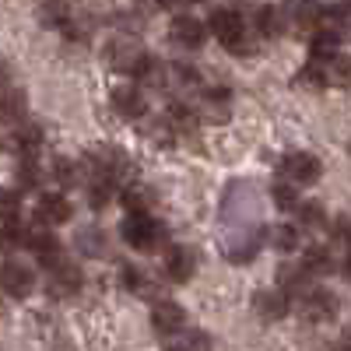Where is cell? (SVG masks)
<instances>
[{
	"mask_svg": "<svg viewBox=\"0 0 351 351\" xmlns=\"http://www.w3.org/2000/svg\"><path fill=\"white\" fill-rule=\"evenodd\" d=\"M344 278H348V281H351V253H348V256H344Z\"/></svg>",
	"mask_w": 351,
	"mask_h": 351,
	"instance_id": "obj_39",
	"label": "cell"
},
{
	"mask_svg": "<svg viewBox=\"0 0 351 351\" xmlns=\"http://www.w3.org/2000/svg\"><path fill=\"white\" fill-rule=\"evenodd\" d=\"M271 200H274V208L278 211H295L299 208V186L295 183H288V180H278L274 186H271Z\"/></svg>",
	"mask_w": 351,
	"mask_h": 351,
	"instance_id": "obj_27",
	"label": "cell"
},
{
	"mask_svg": "<svg viewBox=\"0 0 351 351\" xmlns=\"http://www.w3.org/2000/svg\"><path fill=\"white\" fill-rule=\"evenodd\" d=\"M221 221L225 225H253L260 221V197L250 183H232L221 197Z\"/></svg>",
	"mask_w": 351,
	"mask_h": 351,
	"instance_id": "obj_3",
	"label": "cell"
},
{
	"mask_svg": "<svg viewBox=\"0 0 351 351\" xmlns=\"http://www.w3.org/2000/svg\"><path fill=\"white\" fill-rule=\"evenodd\" d=\"M319 32H327L337 43L351 36V0L348 4H330V8L319 11Z\"/></svg>",
	"mask_w": 351,
	"mask_h": 351,
	"instance_id": "obj_13",
	"label": "cell"
},
{
	"mask_svg": "<svg viewBox=\"0 0 351 351\" xmlns=\"http://www.w3.org/2000/svg\"><path fill=\"white\" fill-rule=\"evenodd\" d=\"M299 225L309 228V232H324L327 228V208L316 200H302L299 204Z\"/></svg>",
	"mask_w": 351,
	"mask_h": 351,
	"instance_id": "obj_26",
	"label": "cell"
},
{
	"mask_svg": "<svg viewBox=\"0 0 351 351\" xmlns=\"http://www.w3.org/2000/svg\"><path fill=\"white\" fill-rule=\"evenodd\" d=\"M306 81L327 84V88H351V56L348 53H313V60L302 74Z\"/></svg>",
	"mask_w": 351,
	"mask_h": 351,
	"instance_id": "obj_2",
	"label": "cell"
},
{
	"mask_svg": "<svg viewBox=\"0 0 351 351\" xmlns=\"http://www.w3.org/2000/svg\"><path fill=\"white\" fill-rule=\"evenodd\" d=\"M39 180H43V172H39L36 158H21V165H18V183H21V186H39Z\"/></svg>",
	"mask_w": 351,
	"mask_h": 351,
	"instance_id": "obj_35",
	"label": "cell"
},
{
	"mask_svg": "<svg viewBox=\"0 0 351 351\" xmlns=\"http://www.w3.org/2000/svg\"><path fill=\"white\" fill-rule=\"evenodd\" d=\"M278 281H281V291L291 299V295H309V271L306 267H281L278 271Z\"/></svg>",
	"mask_w": 351,
	"mask_h": 351,
	"instance_id": "obj_23",
	"label": "cell"
},
{
	"mask_svg": "<svg viewBox=\"0 0 351 351\" xmlns=\"http://www.w3.org/2000/svg\"><path fill=\"white\" fill-rule=\"evenodd\" d=\"M263 239H267V228H263V221H253V225H232V232H225L221 236V253L232 260V263H250Z\"/></svg>",
	"mask_w": 351,
	"mask_h": 351,
	"instance_id": "obj_4",
	"label": "cell"
},
{
	"mask_svg": "<svg viewBox=\"0 0 351 351\" xmlns=\"http://www.w3.org/2000/svg\"><path fill=\"white\" fill-rule=\"evenodd\" d=\"M0 288H4L11 299H28L32 288H36V271L18 263V260H11V263L0 267Z\"/></svg>",
	"mask_w": 351,
	"mask_h": 351,
	"instance_id": "obj_9",
	"label": "cell"
},
{
	"mask_svg": "<svg viewBox=\"0 0 351 351\" xmlns=\"http://www.w3.org/2000/svg\"><path fill=\"white\" fill-rule=\"evenodd\" d=\"M253 32L263 36V39L281 36V21H278V8H274V4H260V8H256V14H253Z\"/></svg>",
	"mask_w": 351,
	"mask_h": 351,
	"instance_id": "obj_24",
	"label": "cell"
},
{
	"mask_svg": "<svg viewBox=\"0 0 351 351\" xmlns=\"http://www.w3.org/2000/svg\"><path fill=\"white\" fill-rule=\"evenodd\" d=\"M123 239H127V246H134L137 253H155V250H162L165 246V225L162 221H155L152 215H127V221H123Z\"/></svg>",
	"mask_w": 351,
	"mask_h": 351,
	"instance_id": "obj_5",
	"label": "cell"
},
{
	"mask_svg": "<svg viewBox=\"0 0 351 351\" xmlns=\"http://www.w3.org/2000/svg\"><path fill=\"white\" fill-rule=\"evenodd\" d=\"M211 36H218L221 46L232 49V53H250V49H253L250 39H256V32H250L246 18H243L236 8H218V11L211 14Z\"/></svg>",
	"mask_w": 351,
	"mask_h": 351,
	"instance_id": "obj_1",
	"label": "cell"
},
{
	"mask_svg": "<svg viewBox=\"0 0 351 351\" xmlns=\"http://www.w3.org/2000/svg\"><path fill=\"white\" fill-rule=\"evenodd\" d=\"M53 176H56V183H60V186H74L77 183V165L67 162V158H56L53 162Z\"/></svg>",
	"mask_w": 351,
	"mask_h": 351,
	"instance_id": "obj_34",
	"label": "cell"
},
{
	"mask_svg": "<svg viewBox=\"0 0 351 351\" xmlns=\"http://www.w3.org/2000/svg\"><path fill=\"white\" fill-rule=\"evenodd\" d=\"M337 351H351V334H344V337L337 341Z\"/></svg>",
	"mask_w": 351,
	"mask_h": 351,
	"instance_id": "obj_38",
	"label": "cell"
},
{
	"mask_svg": "<svg viewBox=\"0 0 351 351\" xmlns=\"http://www.w3.org/2000/svg\"><path fill=\"white\" fill-rule=\"evenodd\" d=\"M176 351H211V337L200 334V330H186L183 341L176 344Z\"/></svg>",
	"mask_w": 351,
	"mask_h": 351,
	"instance_id": "obj_33",
	"label": "cell"
},
{
	"mask_svg": "<svg viewBox=\"0 0 351 351\" xmlns=\"http://www.w3.org/2000/svg\"><path fill=\"white\" fill-rule=\"evenodd\" d=\"M330 232H334V243H344V246H351V218H334V225H330Z\"/></svg>",
	"mask_w": 351,
	"mask_h": 351,
	"instance_id": "obj_36",
	"label": "cell"
},
{
	"mask_svg": "<svg viewBox=\"0 0 351 351\" xmlns=\"http://www.w3.org/2000/svg\"><path fill=\"white\" fill-rule=\"evenodd\" d=\"M281 180H288V183H295V186H309V183H316L319 180V172H324V165H319V158L316 155H309V152H291V155H285L281 158Z\"/></svg>",
	"mask_w": 351,
	"mask_h": 351,
	"instance_id": "obj_7",
	"label": "cell"
},
{
	"mask_svg": "<svg viewBox=\"0 0 351 351\" xmlns=\"http://www.w3.org/2000/svg\"><path fill=\"white\" fill-rule=\"evenodd\" d=\"M271 246H274L278 253H291V250H299V232H295V228H288V225L271 228Z\"/></svg>",
	"mask_w": 351,
	"mask_h": 351,
	"instance_id": "obj_30",
	"label": "cell"
},
{
	"mask_svg": "<svg viewBox=\"0 0 351 351\" xmlns=\"http://www.w3.org/2000/svg\"><path fill=\"white\" fill-rule=\"evenodd\" d=\"M77 250H81L84 256H102V253H106L102 228H81V232H77Z\"/></svg>",
	"mask_w": 351,
	"mask_h": 351,
	"instance_id": "obj_29",
	"label": "cell"
},
{
	"mask_svg": "<svg viewBox=\"0 0 351 351\" xmlns=\"http://www.w3.org/2000/svg\"><path fill=\"white\" fill-rule=\"evenodd\" d=\"M278 21H281V32L309 36L319 25V8L316 0H285V4H278Z\"/></svg>",
	"mask_w": 351,
	"mask_h": 351,
	"instance_id": "obj_6",
	"label": "cell"
},
{
	"mask_svg": "<svg viewBox=\"0 0 351 351\" xmlns=\"http://www.w3.org/2000/svg\"><path fill=\"white\" fill-rule=\"evenodd\" d=\"M39 144H43V130L36 123H18V130L4 137V152L21 155V158H32L39 152Z\"/></svg>",
	"mask_w": 351,
	"mask_h": 351,
	"instance_id": "obj_14",
	"label": "cell"
},
{
	"mask_svg": "<svg viewBox=\"0 0 351 351\" xmlns=\"http://www.w3.org/2000/svg\"><path fill=\"white\" fill-rule=\"evenodd\" d=\"M71 215H74V208L64 193H46L39 200V218L46 225H64V221H71Z\"/></svg>",
	"mask_w": 351,
	"mask_h": 351,
	"instance_id": "obj_18",
	"label": "cell"
},
{
	"mask_svg": "<svg viewBox=\"0 0 351 351\" xmlns=\"http://www.w3.org/2000/svg\"><path fill=\"white\" fill-rule=\"evenodd\" d=\"M253 309L260 313V319H281L288 313V295L285 291H256L253 295Z\"/></svg>",
	"mask_w": 351,
	"mask_h": 351,
	"instance_id": "obj_19",
	"label": "cell"
},
{
	"mask_svg": "<svg viewBox=\"0 0 351 351\" xmlns=\"http://www.w3.org/2000/svg\"><path fill=\"white\" fill-rule=\"evenodd\" d=\"M77 288H81L77 263H71V260L53 263L49 267V295L53 299H71V295H77Z\"/></svg>",
	"mask_w": 351,
	"mask_h": 351,
	"instance_id": "obj_11",
	"label": "cell"
},
{
	"mask_svg": "<svg viewBox=\"0 0 351 351\" xmlns=\"http://www.w3.org/2000/svg\"><path fill=\"white\" fill-rule=\"evenodd\" d=\"M302 267H306L309 274H330V271H334V256H330L327 246H313V250H306Z\"/></svg>",
	"mask_w": 351,
	"mask_h": 351,
	"instance_id": "obj_28",
	"label": "cell"
},
{
	"mask_svg": "<svg viewBox=\"0 0 351 351\" xmlns=\"http://www.w3.org/2000/svg\"><path fill=\"white\" fill-rule=\"evenodd\" d=\"M21 211V197L14 190H0V221H14Z\"/></svg>",
	"mask_w": 351,
	"mask_h": 351,
	"instance_id": "obj_32",
	"label": "cell"
},
{
	"mask_svg": "<svg viewBox=\"0 0 351 351\" xmlns=\"http://www.w3.org/2000/svg\"><path fill=\"white\" fill-rule=\"evenodd\" d=\"M155 200H158V193L152 186H144V183H134V186L123 190V204H127L130 215H148L155 208Z\"/></svg>",
	"mask_w": 351,
	"mask_h": 351,
	"instance_id": "obj_20",
	"label": "cell"
},
{
	"mask_svg": "<svg viewBox=\"0 0 351 351\" xmlns=\"http://www.w3.org/2000/svg\"><path fill=\"white\" fill-rule=\"evenodd\" d=\"M0 120L4 123H21L25 120V95L18 88H0Z\"/></svg>",
	"mask_w": 351,
	"mask_h": 351,
	"instance_id": "obj_21",
	"label": "cell"
},
{
	"mask_svg": "<svg viewBox=\"0 0 351 351\" xmlns=\"http://www.w3.org/2000/svg\"><path fill=\"white\" fill-rule=\"evenodd\" d=\"M8 77H11V67H8V60H0V88L8 84Z\"/></svg>",
	"mask_w": 351,
	"mask_h": 351,
	"instance_id": "obj_37",
	"label": "cell"
},
{
	"mask_svg": "<svg viewBox=\"0 0 351 351\" xmlns=\"http://www.w3.org/2000/svg\"><path fill=\"white\" fill-rule=\"evenodd\" d=\"M67 4H64V0H46V4L39 8V21L43 25H64L67 21Z\"/></svg>",
	"mask_w": 351,
	"mask_h": 351,
	"instance_id": "obj_31",
	"label": "cell"
},
{
	"mask_svg": "<svg viewBox=\"0 0 351 351\" xmlns=\"http://www.w3.org/2000/svg\"><path fill=\"white\" fill-rule=\"evenodd\" d=\"M137 77H141V84H148V88H162V84L169 81V67L158 60V56L144 53V60H141V67H137Z\"/></svg>",
	"mask_w": 351,
	"mask_h": 351,
	"instance_id": "obj_25",
	"label": "cell"
},
{
	"mask_svg": "<svg viewBox=\"0 0 351 351\" xmlns=\"http://www.w3.org/2000/svg\"><path fill=\"white\" fill-rule=\"evenodd\" d=\"M165 274L176 281V285H183L197 274V253L190 246H172L165 253Z\"/></svg>",
	"mask_w": 351,
	"mask_h": 351,
	"instance_id": "obj_16",
	"label": "cell"
},
{
	"mask_svg": "<svg viewBox=\"0 0 351 351\" xmlns=\"http://www.w3.org/2000/svg\"><path fill=\"white\" fill-rule=\"evenodd\" d=\"M169 36H172L176 46H183V49H200L204 39H208V28H204V21H197L190 14H176Z\"/></svg>",
	"mask_w": 351,
	"mask_h": 351,
	"instance_id": "obj_12",
	"label": "cell"
},
{
	"mask_svg": "<svg viewBox=\"0 0 351 351\" xmlns=\"http://www.w3.org/2000/svg\"><path fill=\"white\" fill-rule=\"evenodd\" d=\"M112 109L120 116H127V120H141V116L148 112V99H144L141 88L120 84V88H112Z\"/></svg>",
	"mask_w": 351,
	"mask_h": 351,
	"instance_id": "obj_15",
	"label": "cell"
},
{
	"mask_svg": "<svg viewBox=\"0 0 351 351\" xmlns=\"http://www.w3.org/2000/svg\"><path fill=\"white\" fill-rule=\"evenodd\" d=\"M302 313L313 324H330V319L341 313V299L327 288H309V295L302 299Z\"/></svg>",
	"mask_w": 351,
	"mask_h": 351,
	"instance_id": "obj_10",
	"label": "cell"
},
{
	"mask_svg": "<svg viewBox=\"0 0 351 351\" xmlns=\"http://www.w3.org/2000/svg\"><path fill=\"white\" fill-rule=\"evenodd\" d=\"M106 60H109V67L123 71V74H137V67H141V60H144V49H141L137 39L120 36V39H112V43H109Z\"/></svg>",
	"mask_w": 351,
	"mask_h": 351,
	"instance_id": "obj_8",
	"label": "cell"
},
{
	"mask_svg": "<svg viewBox=\"0 0 351 351\" xmlns=\"http://www.w3.org/2000/svg\"><path fill=\"white\" fill-rule=\"evenodd\" d=\"M228 112H232V99L221 92H208L204 95V106H200V120H211V123H225L228 120Z\"/></svg>",
	"mask_w": 351,
	"mask_h": 351,
	"instance_id": "obj_22",
	"label": "cell"
},
{
	"mask_svg": "<svg viewBox=\"0 0 351 351\" xmlns=\"http://www.w3.org/2000/svg\"><path fill=\"white\" fill-rule=\"evenodd\" d=\"M152 324H155L158 334H180L183 324H186V309H183L180 302L162 299V302H155V309H152Z\"/></svg>",
	"mask_w": 351,
	"mask_h": 351,
	"instance_id": "obj_17",
	"label": "cell"
}]
</instances>
